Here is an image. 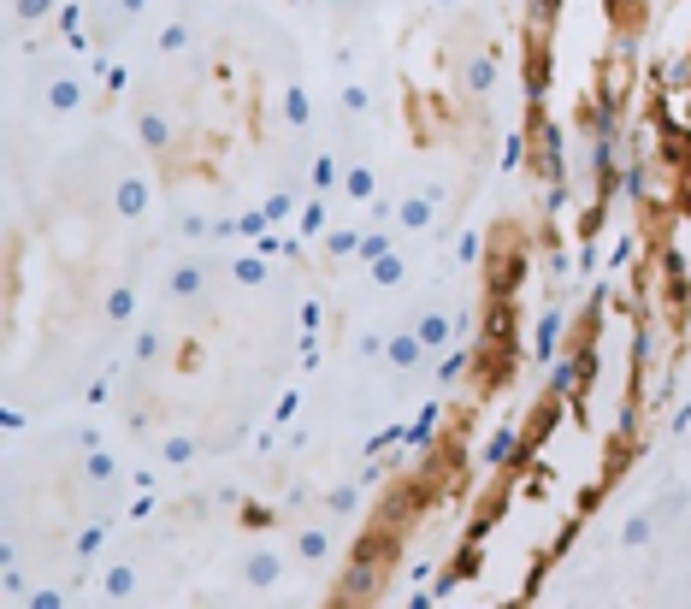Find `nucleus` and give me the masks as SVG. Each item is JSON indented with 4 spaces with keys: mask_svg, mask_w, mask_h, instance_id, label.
<instances>
[{
    "mask_svg": "<svg viewBox=\"0 0 691 609\" xmlns=\"http://www.w3.org/2000/svg\"><path fill=\"white\" fill-rule=\"evenodd\" d=\"M12 12H18L24 24H36V18H48V12H54V0H12Z\"/></svg>",
    "mask_w": 691,
    "mask_h": 609,
    "instance_id": "7",
    "label": "nucleus"
},
{
    "mask_svg": "<svg viewBox=\"0 0 691 609\" xmlns=\"http://www.w3.org/2000/svg\"><path fill=\"white\" fill-rule=\"evenodd\" d=\"M402 326L426 343V355H432V349H443V343H449V332H455V320H449V308H443V302H420V308H414Z\"/></svg>",
    "mask_w": 691,
    "mask_h": 609,
    "instance_id": "1",
    "label": "nucleus"
},
{
    "mask_svg": "<svg viewBox=\"0 0 691 609\" xmlns=\"http://www.w3.org/2000/svg\"><path fill=\"white\" fill-rule=\"evenodd\" d=\"M166 290H172L178 302L207 296V261H178V267H172V278H166Z\"/></svg>",
    "mask_w": 691,
    "mask_h": 609,
    "instance_id": "2",
    "label": "nucleus"
},
{
    "mask_svg": "<svg viewBox=\"0 0 691 609\" xmlns=\"http://www.w3.org/2000/svg\"><path fill=\"white\" fill-rule=\"evenodd\" d=\"M113 207H119V219H136V213L148 207V184H142V178H119V184H113Z\"/></svg>",
    "mask_w": 691,
    "mask_h": 609,
    "instance_id": "5",
    "label": "nucleus"
},
{
    "mask_svg": "<svg viewBox=\"0 0 691 609\" xmlns=\"http://www.w3.org/2000/svg\"><path fill=\"white\" fill-rule=\"evenodd\" d=\"M438 202H443L438 184H432V190H414V196L402 202V225H408V231H426V225H432V213H438Z\"/></svg>",
    "mask_w": 691,
    "mask_h": 609,
    "instance_id": "4",
    "label": "nucleus"
},
{
    "mask_svg": "<svg viewBox=\"0 0 691 609\" xmlns=\"http://www.w3.org/2000/svg\"><path fill=\"white\" fill-rule=\"evenodd\" d=\"M136 592V568H107V598H130Z\"/></svg>",
    "mask_w": 691,
    "mask_h": 609,
    "instance_id": "6",
    "label": "nucleus"
},
{
    "mask_svg": "<svg viewBox=\"0 0 691 609\" xmlns=\"http://www.w3.org/2000/svg\"><path fill=\"white\" fill-rule=\"evenodd\" d=\"M243 580H249L254 592L278 586V580H284V556H278V550H254L249 562H243Z\"/></svg>",
    "mask_w": 691,
    "mask_h": 609,
    "instance_id": "3",
    "label": "nucleus"
}]
</instances>
